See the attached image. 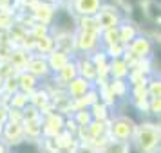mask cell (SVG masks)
I'll return each instance as SVG.
<instances>
[{
  "label": "cell",
  "instance_id": "obj_1",
  "mask_svg": "<svg viewBox=\"0 0 161 153\" xmlns=\"http://www.w3.org/2000/svg\"><path fill=\"white\" fill-rule=\"evenodd\" d=\"M16 153H38V150L35 148L33 144H27V142H24L16 148Z\"/></svg>",
  "mask_w": 161,
  "mask_h": 153
},
{
  "label": "cell",
  "instance_id": "obj_2",
  "mask_svg": "<svg viewBox=\"0 0 161 153\" xmlns=\"http://www.w3.org/2000/svg\"><path fill=\"white\" fill-rule=\"evenodd\" d=\"M132 153H138V151H132Z\"/></svg>",
  "mask_w": 161,
  "mask_h": 153
}]
</instances>
